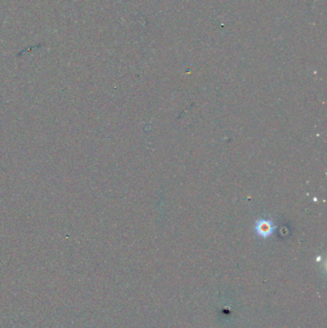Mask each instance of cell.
Segmentation results:
<instances>
[{
	"label": "cell",
	"mask_w": 327,
	"mask_h": 328,
	"mask_svg": "<svg viewBox=\"0 0 327 328\" xmlns=\"http://www.w3.org/2000/svg\"><path fill=\"white\" fill-rule=\"evenodd\" d=\"M255 232L262 238H269L274 234L276 224L274 221L268 219H259L254 225Z\"/></svg>",
	"instance_id": "1"
}]
</instances>
